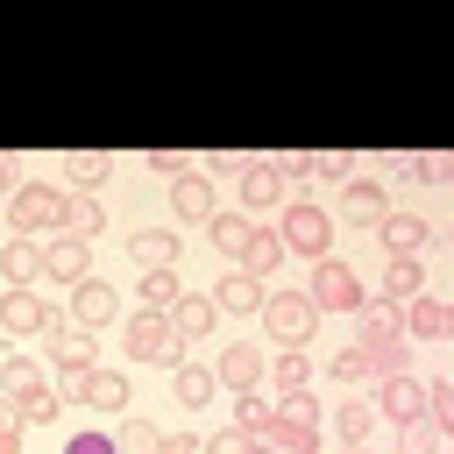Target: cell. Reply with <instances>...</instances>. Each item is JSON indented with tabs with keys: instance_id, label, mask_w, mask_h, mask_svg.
<instances>
[{
	"instance_id": "1",
	"label": "cell",
	"mask_w": 454,
	"mask_h": 454,
	"mask_svg": "<svg viewBox=\"0 0 454 454\" xmlns=\"http://www.w3.org/2000/svg\"><path fill=\"white\" fill-rule=\"evenodd\" d=\"M57 220H64V192L43 184V177H21L14 199H7V227L21 241H43V234H57Z\"/></svg>"
},
{
	"instance_id": "2",
	"label": "cell",
	"mask_w": 454,
	"mask_h": 454,
	"mask_svg": "<svg viewBox=\"0 0 454 454\" xmlns=\"http://www.w3.org/2000/svg\"><path fill=\"white\" fill-rule=\"evenodd\" d=\"M277 241H284V255H305V262L333 255V213L312 206V199H291L284 220H277Z\"/></svg>"
},
{
	"instance_id": "3",
	"label": "cell",
	"mask_w": 454,
	"mask_h": 454,
	"mask_svg": "<svg viewBox=\"0 0 454 454\" xmlns=\"http://www.w3.org/2000/svg\"><path fill=\"white\" fill-rule=\"evenodd\" d=\"M305 298H312V312H319V319H326V312H362V305H369L362 277H355L340 255H319V262H312V284H305Z\"/></svg>"
},
{
	"instance_id": "4",
	"label": "cell",
	"mask_w": 454,
	"mask_h": 454,
	"mask_svg": "<svg viewBox=\"0 0 454 454\" xmlns=\"http://www.w3.org/2000/svg\"><path fill=\"white\" fill-rule=\"evenodd\" d=\"M262 333L270 340H284V348H305L312 333H319V312H312V298L305 291H262Z\"/></svg>"
},
{
	"instance_id": "5",
	"label": "cell",
	"mask_w": 454,
	"mask_h": 454,
	"mask_svg": "<svg viewBox=\"0 0 454 454\" xmlns=\"http://www.w3.org/2000/svg\"><path fill=\"white\" fill-rule=\"evenodd\" d=\"M128 355L135 362H156V369H177L184 362V340H177V326H170V312H135L128 319Z\"/></svg>"
},
{
	"instance_id": "6",
	"label": "cell",
	"mask_w": 454,
	"mask_h": 454,
	"mask_svg": "<svg viewBox=\"0 0 454 454\" xmlns=\"http://www.w3.org/2000/svg\"><path fill=\"white\" fill-rule=\"evenodd\" d=\"M57 397L64 404H92V411H128L135 404V390H128V376H114V369H85V376H57Z\"/></svg>"
},
{
	"instance_id": "7",
	"label": "cell",
	"mask_w": 454,
	"mask_h": 454,
	"mask_svg": "<svg viewBox=\"0 0 454 454\" xmlns=\"http://www.w3.org/2000/svg\"><path fill=\"white\" fill-rule=\"evenodd\" d=\"M262 369H270V355H262L255 340H227V348H220V362H213V383H220L227 397H241V390H255V383H262Z\"/></svg>"
},
{
	"instance_id": "8",
	"label": "cell",
	"mask_w": 454,
	"mask_h": 454,
	"mask_svg": "<svg viewBox=\"0 0 454 454\" xmlns=\"http://www.w3.org/2000/svg\"><path fill=\"white\" fill-rule=\"evenodd\" d=\"M114 319H121V291H114L106 277H85V284H71V326L99 333V326H114Z\"/></svg>"
},
{
	"instance_id": "9",
	"label": "cell",
	"mask_w": 454,
	"mask_h": 454,
	"mask_svg": "<svg viewBox=\"0 0 454 454\" xmlns=\"http://www.w3.org/2000/svg\"><path fill=\"white\" fill-rule=\"evenodd\" d=\"M369 411H383L390 426H411V419H426V383L404 369V376H376V404Z\"/></svg>"
},
{
	"instance_id": "10",
	"label": "cell",
	"mask_w": 454,
	"mask_h": 454,
	"mask_svg": "<svg viewBox=\"0 0 454 454\" xmlns=\"http://www.w3.org/2000/svg\"><path fill=\"white\" fill-rule=\"evenodd\" d=\"M170 213H177V220H192V227H206V220L220 213V192H213V177H206V170H184V177H170Z\"/></svg>"
},
{
	"instance_id": "11",
	"label": "cell",
	"mask_w": 454,
	"mask_h": 454,
	"mask_svg": "<svg viewBox=\"0 0 454 454\" xmlns=\"http://www.w3.org/2000/svg\"><path fill=\"white\" fill-rule=\"evenodd\" d=\"M262 291H270V284H255L248 270H234V262H227V270H220V284H213L206 298H213V312H220V319H241V312H262Z\"/></svg>"
},
{
	"instance_id": "12",
	"label": "cell",
	"mask_w": 454,
	"mask_h": 454,
	"mask_svg": "<svg viewBox=\"0 0 454 454\" xmlns=\"http://www.w3.org/2000/svg\"><path fill=\"white\" fill-rule=\"evenodd\" d=\"M241 206H248V213L284 206V170H277V156H248V163H241Z\"/></svg>"
},
{
	"instance_id": "13",
	"label": "cell",
	"mask_w": 454,
	"mask_h": 454,
	"mask_svg": "<svg viewBox=\"0 0 454 454\" xmlns=\"http://www.w3.org/2000/svg\"><path fill=\"white\" fill-rule=\"evenodd\" d=\"M57 234L92 248V241L106 234V206H99V192H64V220H57Z\"/></svg>"
},
{
	"instance_id": "14",
	"label": "cell",
	"mask_w": 454,
	"mask_h": 454,
	"mask_svg": "<svg viewBox=\"0 0 454 454\" xmlns=\"http://www.w3.org/2000/svg\"><path fill=\"white\" fill-rule=\"evenodd\" d=\"M369 234L383 241V255H419V248L433 241V220H419V213H397V206H390V213H383Z\"/></svg>"
},
{
	"instance_id": "15",
	"label": "cell",
	"mask_w": 454,
	"mask_h": 454,
	"mask_svg": "<svg viewBox=\"0 0 454 454\" xmlns=\"http://www.w3.org/2000/svg\"><path fill=\"white\" fill-rule=\"evenodd\" d=\"M128 255H135V270H177L184 234H177V227H135V234H128Z\"/></svg>"
},
{
	"instance_id": "16",
	"label": "cell",
	"mask_w": 454,
	"mask_h": 454,
	"mask_svg": "<svg viewBox=\"0 0 454 454\" xmlns=\"http://www.w3.org/2000/svg\"><path fill=\"white\" fill-rule=\"evenodd\" d=\"M234 270H248L255 284H270V277L284 270V241H277V227H248V241H241Z\"/></svg>"
},
{
	"instance_id": "17",
	"label": "cell",
	"mask_w": 454,
	"mask_h": 454,
	"mask_svg": "<svg viewBox=\"0 0 454 454\" xmlns=\"http://www.w3.org/2000/svg\"><path fill=\"white\" fill-rule=\"evenodd\" d=\"M43 277H50V284H85V277H92V255H85V241H64V234H50V241H43Z\"/></svg>"
},
{
	"instance_id": "18",
	"label": "cell",
	"mask_w": 454,
	"mask_h": 454,
	"mask_svg": "<svg viewBox=\"0 0 454 454\" xmlns=\"http://www.w3.org/2000/svg\"><path fill=\"white\" fill-rule=\"evenodd\" d=\"M419 291H426V270H419V255H383V284H376V298L404 312Z\"/></svg>"
},
{
	"instance_id": "19",
	"label": "cell",
	"mask_w": 454,
	"mask_h": 454,
	"mask_svg": "<svg viewBox=\"0 0 454 454\" xmlns=\"http://www.w3.org/2000/svg\"><path fill=\"white\" fill-rule=\"evenodd\" d=\"M397 326H404V340H447V326H454V312L433 298V291H419L404 312H397Z\"/></svg>"
},
{
	"instance_id": "20",
	"label": "cell",
	"mask_w": 454,
	"mask_h": 454,
	"mask_svg": "<svg viewBox=\"0 0 454 454\" xmlns=\"http://www.w3.org/2000/svg\"><path fill=\"white\" fill-rule=\"evenodd\" d=\"M0 277H7V291H35L43 284V241H7L0 248Z\"/></svg>"
},
{
	"instance_id": "21",
	"label": "cell",
	"mask_w": 454,
	"mask_h": 454,
	"mask_svg": "<svg viewBox=\"0 0 454 454\" xmlns=\"http://www.w3.org/2000/svg\"><path fill=\"white\" fill-rule=\"evenodd\" d=\"M170 326H177V340H213L220 312H213V298H206V291H177V305H170Z\"/></svg>"
},
{
	"instance_id": "22",
	"label": "cell",
	"mask_w": 454,
	"mask_h": 454,
	"mask_svg": "<svg viewBox=\"0 0 454 454\" xmlns=\"http://www.w3.org/2000/svg\"><path fill=\"white\" fill-rule=\"evenodd\" d=\"M340 213L362 220V227H376V220L390 213V192H383L376 177H348V184H340Z\"/></svg>"
},
{
	"instance_id": "23",
	"label": "cell",
	"mask_w": 454,
	"mask_h": 454,
	"mask_svg": "<svg viewBox=\"0 0 454 454\" xmlns=\"http://www.w3.org/2000/svg\"><path fill=\"white\" fill-rule=\"evenodd\" d=\"M0 326H7V333H21V340H28V333H43V326H50L43 291H7V298H0Z\"/></svg>"
},
{
	"instance_id": "24",
	"label": "cell",
	"mask_w": 454,
	"mask_h": 454,
	"mask_svg": "<svg viewBox=\"0 0 454 454\" xmlns=\"http://www.w3.org/2000/svg\"><path fill=\"white\" fill-rule=\"evenodd\" d=\"M355 348H362V362H369V383L411 369V340H404V333H390V340H355Z\"/></svg>"
},
{
	"instance_id": "25",
	"label": "cell",
	"mask_w": 454,
	"mask_h": 454,
	"mask_svg": "<svg viewBox=\"0 0 454 454\" xmlns=\"http://www.w3.org/2000/svg\"><path fill=\"white\" fill-rule=\"evenodd\" d=\"M170 390H177V404H184V411H199V404H213V397H220V383H213V369H206V362H177V369H170Z\"/></svg>"
},
{
	"instance_id": "26",
	"label": "cell",
	"mask_w": 454,
	"mask_h": 454,
	"mask_svg": "<svg viewBox=\"0 0 454 454\" xmlns=\"http://www.w3.org/2000/svg\"><path fill=\"white\" fill-rule=\"evenodd\" d=\"M270 419H277V397H262V390H241V397L227 404V426H234V433H248V440H262V433H270Z\"/></svg>"
},
{
	"instance_id": "27",
	"label": "cell",
	"mask_w": 454,
	"mask_h": 454,
	"mask_svg": "<svg viewBox=\"0 0 454 454\" xmlns=\"http://www.w3.org/2000/svg\"><path fill=\"white\" fill-rule=\"evenodd\" d=\"M262 376L277 383V397H284V390H305V383H312V355H305V348H277Z\"/></svg>"
},
{
	"instance_id": "28",
	"label": "cell",
	"mask_w": 454,
	"mask_h": 454,
	"mask_svg": "<svg viewBox=\"0 0 454 454\" xmlns=\"http://www.w3.org/2000/svg\"><path fill=\"white\" fill-rule=\"evenodd\" d=\"M43 383H50V376H43L35 355H7V362H0V397H35Z\"/></svg>"
},
{
	"instance_id": "29",
	"label": "cell",
	"mask_w": 454,
	"mask_h": 454,
	"mask_svg": "<svg viewBox=\"0 0 454 454\" xmlns=\"http://www.w3.org/2000/svg\"><path fill=\"white\" fill-rule=\"evenodd\" d=\"M270 454H319V426H305V419H270Z\"/></svg>"
},
{
	"instance_id": "30",
	"label": "cell",
	"mask_w": 454,
	"mask_h": 454,
	"mask_svg": "<svg viewBox=\"0 0 454 454\" xmlns=\"http://www.w3.org/2000/svg\"><path fill=\"white\" fill-rule=\"evenodd\" d=\"M106 170H114V156H99V149H78V156H64V177H71V192H99V184H106Z\"/></svg>"
},
{
	"instance_id": "31",
	"label": "cell",
	"mask_w": 454,
	"mask_h": 454,
	"mask_svg": "<svg viewBox=\"0 0 454 454\" xmlns=\"http://www.w3.org/2000/svg\"><path fill=\"white\" fill-rule=\"evenodd\" d=\"M248 227H255L248 213H213V220H206V234H213V248H220L227 262L241 255V241H248Z\"/></svg>"
},
{
	"instance_id": "32",
	"label": "cell",
	"mask_w": 454,
	"mask_h": 454,
	"mask_svg": "<svg viewBox=\"0 0 454 454\" xmlns=\"http://www.w3.org/2000/svg\"><path fill=\"white\" fill-rule=\"evenodd\" d=\"M390 333H404V326H397V305L369 298V305L355 312V340H390Z\"/></svg>"
},
{
	"instance_id": "33",
	"label": "cell",
	"mask_w": 454,
	"mask_h": 454,
	"mask_svg": "<svg viewBox=\"0 0 454 454\" xmlns=\"http://www.w3.org/2000/svg\"><path fill=\"white\" fill-rule=\"evenodd\" d=\"M426 426L454 433V376H433V383H426Z\"/></svg>"
},
{
	"instance_id": "34",
	"label": "cell",
	"mask_w": 454,
	"mask_h": 454,
	"mask_svg": "<svg viewBox=\"0 0 454 454\" xmlns=\"http://www.w3.org/2000/svg\"><path fill=\"white\" fill-rule=\"evenodd\" d=\"M142 305L149 312H170L177 305V270H142Z\"/></svg>"
},
{
	"instance_id": "35",
	"label": "cell",
	"mask_w": 454,
	"mask_h": 454,
	"mask_svg": "<svg viewBox=\"0 0 454 454\" xmlns=\"http://www.w3.org/2000/svg\"><path fill=\"white\" fill-rule=\"evenodd\" d=\"M57 404H64V397L43 383L35 397H14V419H21V426H57Z\"/></svg>"
},
{
	"instance_id": "36",
	"label": "cell",
	"mask_w": 454,
	"mask_h": 454,
	"mask_svg": "<svg viewBox=\"0 0 454 454\" xmlns=\"http://www.w3.org/2000/svg\"><path fill=\"white\" fill-rule=\"evenodd\" d=\"M277 419H305V426H319V419H326V397H312V383H305V390H284V397H277Z\"/></svg>"
},
{
	"instance_id": "37",
	"label": "cell",
	"mask_w": 454,
	"mask_h": 454,
	"mask_svg": "<svg viewBox=\"0 0 454 454\" xmlns=\"http://www.w3.org/2000/svg\"><path fill=\"white\" fill-rule=\"evenodd\" d=\"M114 447H121V454H163V426H149V419H128Z\"/></svg>"
},
{
	"instance_id": "38",
	"label": "cell",
	"mask_w": 454,
	"mask_h": 454,
	"mask_svg": "<svg viewBox=\"0 0 454 454\" xmlns=\"http://www.w3.org/2000/svg\"><path fill=\"white\" fill-rule=\"evenodd\" d=\"M440 447H447V433H440V426H426V419L397 426V454H440Z\"/></svg>"
},
{
	"instance_id": "39",
	"label": "cell",
	"mask_w": 454,
	"mask_h": 454,
	"mask_svg": "<svg viewBox=\"0 0 454 454\" xmlns=\"http://www.w3.org/2000/svg\"><path fill=\"white\" fill-rule=\"evenodd\" d=\"M199 454H270V440H248V433H234V426H220L213 440H199Z\"/></svg>"
},
{
	"instance_id": "40",
	"label": "cell",
	"mask_w": 454,
	"mask_h": 454,
	"mask_svg": "<svg viewBox=\"0 0 454 454\" xmlns=\"http://www.w3.org/2000/svg\"><path fill=\"white\" fill-rule=\"evenodd\" d=\"M326 383H369V362H362V348H355V340L326 362Z\"/></svg>"
},
{
	"instance_id": "41",
	"label": "cell",
	"mask_w": 454,
	"mask_h": 454,
	"mask_svg": "<svg viewBox=\"0 0 454 454\" xmlns=\"http://www.w3.org/2000/svg\"><path fill=\"white\" fill-rule=\"evenodd\" d=\"M333 426H340V440H362V433L376 426V411H369L362 397H340V411H333Z\"/></svg>"
},
{
	"instance_id": "42",
	"label": "cell",
	"mask_w": 454,
	"mask_h": 454,
	"mask_svg": "<svg viewBox=\"0 0 454 454\" xmlns=\"http://www.w3.org/2000/svg\"><path fill=\"white\" fill-rule=\"evenodd\" d=\"M404 170H411V177H426V184H447V177H454V156H440V149H433V156H411Z\"/></svg>"
},
{
	"instance_id": "43",
	"label": "cell",
	"mask_w": 454,
	"mask_h": 454,
	"mask_svg": "<svg viewBox=\"0 0 454 454\" xmlns=\"http://www.w3.org/2000/svg\"><path fill=\"white\" fill-rule=\"evenodd\" d=\"M64 454H121V447H114V433L85 426V433H71V447H64Z\"/></svg>"
},
{
	"instance_id": "44",
	"label": "cell",
	"mask_w": 454,
	"mask_h": 454,
	"mask_svg": "<svg viewBox=\"0 0 454 454\" xmlns=\"http://www.w3.org/2000/svg\"><path fill=\"white\" fill-rule=\"evenodd\" d=\"M142 170H156V177H184L192 163H184L177 149H149V156H142Z\"/></svg>"
},
{
	"instance_id": "45",
	"label": "cell",
	"mask_w": 454,
	"mask_h": 454,
	"mask_svg": "<svg viewBox=\"0 0 454 454\" xmlns=\"http://www.w3.org/2000/svg\"><path fill=\"white\" fill-rule=\"evenodd\" d=\"M163 454H199V433H163Z\"/></svg>"
},
{
	"instance_id": "46",
	"label": "cell",
	"mask_w": 454,
	"mask_h": 454,
	"mask_svg": "<svg viewBox=\"0 0 454 454\" xmlns=\"http://www.w3.org/2000/svg\"><path fill=\"white\" fill-rule=\"evenodd\" d=\"M14 184H21V163H14V156H0V199H14Z\"/></svg>"
},
{
	"instance_id": "47",
	"label": "cell",
	"mask_w": 454,
	"mask_h": 454,
	"mask_svg": "<svg viewBox=\"0 0 454 454\" xmlns=\"http://www.w3.org/2000/svg\"><path fill=\"white\" fill-rule=\"evenodd\" d=\"M0 454H21V419H0Z\"/></svg>"
},
{
	"instance_id": "48",
	"label": "cell",
	"mask_w": 454,
	"mask_h": 454,
	"mask_svg": "<svg viewBox=\"0 0 454 454\" xmlns=\"http://www.w3.org/2000/svg\"><path fill=\"white\" fill-rule=\"evenodd\" d=\"M0 362H7V355H0Z\"/></svg>"
}]
</instances>
